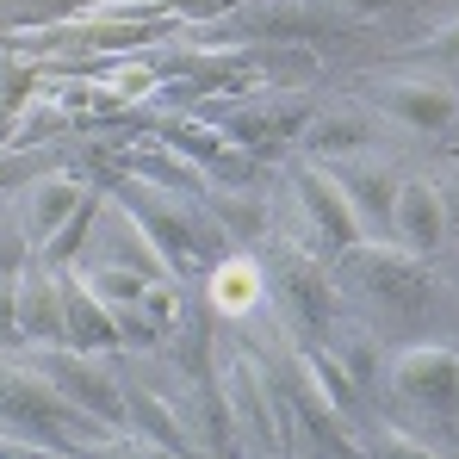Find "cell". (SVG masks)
Instances as JSON below:
<instances>
[{
  "mask_svg": "<svg viewBox=\"0 0 459 459\" xmlns=\"http://www.w3.org/2000/svg\"><path fill=\"white\" fill-rule=\"evenodd\" d=\"M125 385V416H131V429L143 435V441H155V447H168V454L193 459L199 454V441L186 435V416L161 397V391H150L143 379H118Z\"/></svg>",
  "mask_w": 459,
  "mask_h": 459,
  "instance_id": "18",
  "label": "cell"
},
{
  "mask_svg": "<svg viewBox=\"0 0 459 459\" xmlns=\"http://www.w3.org/2000/svg\"><path fill=\"white\" fill-rule=\"evenodd\" d=\"M25 367L44 373V379L56 385L81 416H93L106 435H125V429H131V416H125V385H118V373H112L100 354H81V348H31Z\"/></svg>",
  "mask_w": 459,
  "mask_h": 459,
  "instance_id": "6",
  "label": "cell"
},
{
  "mask_svg": "<svg viewBox=\"0 0 459 459\" xmlns=\"http://www.w3.org/2000/svg\"><path fill=\"white\" fill-rule=\"evenodd\" d=\"M329 354L342 360V373L360 391L379 379V342H373V329H342V342H329Z\"/></svg>",
  "mask_w": 459,
  "mask_h": 459,
  "instance_id": "25",
  "label": "cell"
},
{
  "mask_svg": "<svg viewBox=\"0 0 459 459\" xmlns=\"http://www.w3.org/2000/svg\"><path fill=\"white\" fill-rule=\"evenodd\" d=\"M31 81H38L31 63H0V106H6V112H19V106L31 100Z\"/></svg>",
  "mask_w": 459,
  "mask_h": 459,
  "instance_id": "29",
  "label": "cell"
},
{
  "mask_svg": "<svg viewBox=\"0 0 459 459\" xmlns=\"http://www.w3.org/2000/svg\"><path fill=\"white\" fill-rule=\"evenodd\" d=\"M0 335H19L13 329V280H0Z\"/></svg>",
  "mask_w": 459,
  "mask_h": 459,
  "instance_id": "32",
  "label": "cell"
},
{
  "mask_svg": "<svg viewBox=\"0 0 459 459\" xmlns=\"http://www.w3.org/2000/svg\"><path fill=\"white\" fill-rule=\"evenodd\" d=\"M236 31V44H310V38H335L348 31V13L329 0H242L236 19H218ZM224 31V38H230Z\"/></svg>",
  "mask_w": 459,
  "mask_h": 459,
  "instance_id": "8",
  "label": "cell"
},
{
  "mask_svg": "<svg viewBox=\"0 0 459 459\" xmlns=\"http://www.w3.org/2000/svg\"><path fill=\"white\" fill-rule=\"evenodd\" d=\"M205 212L218 218L224 230H236V236H267V199L255 193V186H230V193H205Z\"/></svg>",
  "mask_w": 459,
  "mask_h": 459,
  "instance_id": "22",
  "label": "cell"
},
{
  "mask_svg": "<svg viewBox=\"0 0 459 459\" xmlns=\"http://www.w3.org/2000/svg\"><path fill=\"white\" fill-rule=\"evenodd\" d=\"M373 143V125L354 112V106H329L305 125V150L310 161H342V155H360Z\"/></svg>",
  "mask_w": 459,
  "mask_h": 459,
  "instance_id": "19",
  "label": "cell"
},
{
  "mask_svg": "<svg viewBox=\"0 0 459 459\" xmlns=\"http://www.w3.org/2000/svg\"><path fill=\"white\" fill-rule=\"evenodd\" d=\"M63 348H81V354H118L125 348V329L93 299L81 267H63Z\"/></svg>",
  "mask_w": 459,
  "mask_h": 459,
  "instance_id": "15",
  "label": "cell"
},
{
  "mask_svg": "<svg viewBox=\"0 0 459 459\" xmlns=\"http://www.w3.org/2000/svg\"><path fill=\"white\" fill-rule=\"evenodd\" d=\"M447 137H454V150H459V118H454V131H447Z\"/></svg>",
  "mask_w": 459,
  "mask_h": 459,
  "instance_id": "33",
  "label": "cell"
},
{
  "mask_svg": "<svg viewBox=\"0 0 459 459\" xmlns=\"http://www.w3.org/2000/svg\"><path fill=\"white\" fill-rule=\"evenodd\" d=\"M13 329L31 348H63V273H50L44 261L13 280Z\"/></svg>",
  "mask_w": 459,
  "mask_h": 459,
  "instance_id": "13",
  "label": "cell"
},
{
  "mask_svg": "<svg viewBox=\"0 0 459 459\" xmlns=\"http://www.w3.org/2000/svg\"><path fill=\"white\" fill-rule=\"evenodd\" d=\"M31 267V242H25V230L13 224V218H0V280H19Z\"/></svg>",
  "mask_w": 459,
  "mask_h": 459,
  "instance_id": "28",
  "label": "cell"
},
{
  "mask_svg": "<svg viewBox=\"0 0 459 459\" xmlns=\"http://www.w3.org/2000/svg\"><path fill=\"white\" fill-rule=\"evenodd\" d=\"M0 422H6L13 441H31V447H44V454H56V459H81L87 441L106 435V429H100L93 416H81L44 373L6 367V360H0Z\"/></svg>",
  "mask_w": 459,
  "mask_h": 459,
  "instance_id": "2",
  "label": "cell"
},
{
  "mask_svg": "<svg viewBox=\"0 0 459 459\" xmlns=\"http://www.w3.org/2000/svg\"><path fill=\"white\" fill-rule=\"evenodd\" d=\"M218 131L230 143H242L248 155H280L292 137H305V125L316 118V100L305 87H286V93H261V100H236L212 112Z\"/></svg>",
  "mask_w": 459,
  "mask_h": 459,
  "instance_id": "7",
  "label": "cell"
},
{
  "mask_svg": "<svg viewBox=\"0 0 459 459\" xmlns=\"http://www.w3.org/2000/svg\"><path fill=\"white\" fill-rule=\"evenodd\" d=\"M87 193H93V180L81 186V174H69V168H63V174H44V180H31V186H25V199H19V230H25L31 255H38L56 230L75 218V205L87 199Z\"/></svg>",
  "mask_w": 459,
  "mask_h": 459,
  "instance_id": "17",
  "label": "cell"
},
{
  "mask_svg": "<svg viewBox=\"0 0 459 459\" xmlns=\"http://www.w3.org/2000/svg\"><path fill=\"white\" fill-rule=\"evenodd\" d=\"M335 280H348L367 305H379L385 316H422L435 299V273L422 255L397 248V242H354L335 255Z\"/></svg>",
  "mask_w": 459,
  "mask_h": 459,
  "instance_id": "3",
  "label": "cell"
},
{
  "mask_svg": "<svg viewBox=\"0 0 459 459\" xmlns=\"http://www.w3.org/2000/svg\"><path fill=\"white\" fill-rule=\"evenodd\" d=\"M267 299V286H261V267L248 261V255H224L212 273H205V305L218 310V316H242V310H255Z\"/></svg>",
  "mask_w": 459,
  "mask_h": 459,
  "instance_id": "20",
  "label": "cell"
},
{
  "mask_svg": "<svg viewBox=\"0 0 459 459\" xmlns=\"http://www.w3.org/2000/svg\"><path fill=\"white\" fill-rule=\"evenodd\" d=\"M342 13H391V6H403V0H335Z\"/></svg>",
  "mask_w": 459,
  "mask_h": 459,
  "instance_id": "31",
  "label": "cell"
},
{
  "mask_svg": "<svg viewBox=\"0 0 459 459\" xmlns=\"http://www.w3.org/2000/svg\"><path fill=\"white\" fill-rule=\"evenodd\" d=\"M292 174V193H299V205H305V218L316 224V236L329 242V255H342V248H354V242H367V230L354 218V205H348V193H342V180H335V168H323V161H292L286 168Z\"/></svg>",
  "mask_w": 459,
  "mask_h": 459,
  "instance_id": "10",
  "label": "cell"
},
{
  "mask_svg": "<svg viewBox=\"0 0 459 459\" xmlns=\"http://www.w3.org/2000/svg\"><path fill=\"white\" fill-rule=\"evenodd\" d=\"M403 63L435 69V75H441V81L459 93V19H454V25H441V31H429L422 44H410V50H403Z\"/></svg>",
  "mask_w": 459,
  "mask_h": 459,
  "instance_id": "24",
  "label": "cell"
},
{
  "mask_svg": "<svg viewBox=\"0 0 459 459\" xmlns=\"http://www.w3.org/2000/svg\"><path fill=\"white\" fill-rule=\"evenodd\" d=\"M391 242L435 261L447 248V212H441V186L435 180H403L397 186V212H391Z\"/></svg>",
  "mask_w": 459,
  "mask_h": 459,
  "instance_id": "16",
  "label": "cell"
},
{
  "mask_svg": "<svg viewBox=\"0 0 459 459\" xmlns=\"http://www.w3.org/2000/svg\"><path fill=\"white\" fill-rule=\"evenodd\" d=\"M299 373H305V379L316 385V391H323L342 416H354V410H360V385L342 373V360H335L329 348H305V354H299Z\"/></svg>",
  "mask_w": 459,
  "mask_h": 459,
  "instance_id": "23",
  "label": "cell"
},
{
  "mask_svg": "<svg viewBox=\"0 0 459 459\" xmlns=\"http://www.w3.org/2000/svg\"><path fill=\"white\" fill-rule=\"evenodd\" d=\"M280 397H286V416H292V429H305V441L316 447L323 459H367V447H360V435L348 429V416L316 391V385L292 367L286 379H280Z\"/></svg>",
  "mask_w": 459,
  "mask_h": 459,
  "instance_id": "11",
  "label": "cell"
},
{
  "mask_svg": "<svg viewBox=\"0 0 459 459\" xmlns=\"http://www.w3.org/2000/svg\"><path fill=\"white\" fill-rule=\"evenodd\" d=\"M212 379L224 391V410H230V429H242L261 454H286V416H280V379H261V367H255V354H218L212 360Z\"/></svg>",
  "mask_w": 459,
  "mask_h": 459,
  "instance_id": "5",
  "label": "cell"
},
{
  "mask_svg": "<svg viewBox=\"0 0 459 459\" xmlns=\"http://www.w3.org/2000/svg\"><path fill=\"white\" fill-rule=\"evenodd\" d=\"M360 447H367V459H441V454H429L422 441H410L403 429H391V422H379Z\"/></svg>",
  "mask_w": 459,
  "mask_h": 459,
  "instance_id": "26",
  "label": "cell"
},
{
  "mask_svg": "<svg viewBox=\"0 0 459 459\" xmlns=\"http://www.w3.org/2000/svg\"><path fill=\"white\" fill-rule=\"evenodd\" d=\"M373 100L397 125L429 131V137H447L459 118V93L447 81H429V75H385V81H373Z\"/></svg>",
  "mask_w": 459,
  "mask_h": 459,
  "instance_id": "12",
  "label": "cell"
},
{
  "mask_svg": "<svg viewBox=\"0 0 459 459\" xmlns=\"http://www.w3.org/2000/svg\"><path fill=\"white\" fill-rule=\"evenodd\" d=\"M335 168V180H342V193H348V205H354V218L367 236H391V212H397V186H403V174L397 168H385L373 155H354V161H329Z\"/></svg>",
  "mask_w": 459,
  "mask_h": 459,
  "instance_id": "14",
  "label": "cell"
},
{
  "mask_svg": "<svg viewBox=\"0 0 459 459\" xmlns=\"http://www.w3.org/2000/svg\"><path fill=\"white\" fill-rule=\"evenodd\" d=\"M112 193H118L125 218L143 230V242L155 248L161 273H174V280H205V273L224 261L218 230L205 224V212H199L186 193H168V186L131 180V174H118V180H112Z\"/></svg>",
  "mask_w": 459,
  "mask_h": 459,
  "instance_id": "1",
  "label": "cell"
},
{
  "mask_svg": "<svg viewBox=\"0 0 459 459\" xmlns=\"http://www.w3.org/2000/svg\"><path fill=\"white\" fill-rule=\"evenodd\" d=\"M100 205H106V186H93V193H87V199L75 205V218H69V224L56 230V236H50V242H44V248H38L31 261H44L50 273L75 267V255L87 248V236H93V224H100Z\"/></svg>",
  "mask_w": 459,
  "mask_h": 459,
  "instance_id": "21",
  "label": "cell"
},
{
  "mask_svg": "<svg viewBox=\"0 0 459 459\" xmlns=\"http://www.w3.org/2000/svg\"><path fill=\"white\" fill-rule=\"evenodd\" d=\"M441 186V212H447V242H459V180H435Z\"/></svg>",
  "mask_w": 459,
  "mask_h": 459,
  "instance_id": "30",
  "label": "cell"
},
{
  "mask_svg": "<svg viewBox=\"0 0 459 459\" xmlns=\"http://www.w3.org/2000/svg\"><path fill=\"white\" fill-rule=\"evenodd\" d=\"M81 459H180V454H168L155 441H131V435H100L81 447Z\"/></svg>",
  "mask_w": 459,
  "mask_h": 459,
  "instance_id": "27",
  "label": "cell"
},
{
  "mask_svg": "<svg viewBox=\"0 0 459 459\" xmlns=\"http://www.w3.org/2000/svg\"><path fill=\"white\" fill-rule=\"evenodd\" d=\"M385 379H391V391H397L410 410H422V416H435V422H459V354L454 348L416 342V348L391 354Z\"/></svg>",
  "mask_w": 459,
  "mask_h": 459,
  "instance_id": "9",
  "label": "cell"
},
{
  "mask_svg": "<svg viewBox=\"0 0 459 459\" xmlns=\"http://www.w3.org/2000/svg\"><path fill=\"white\" fill-rule=\"evenodd\" d=\"M261 286H267V299L280 305V316H286L305 342L329 335V323H335V310H342L329 267H323L316 255H305V248H292V242L273 248V261L261 267Z\"/></svg>",
  "mask_w": 459,
  "mask_h": 459,
  "instance_id": "4",
  "label": "cell"
}]
</instances>
